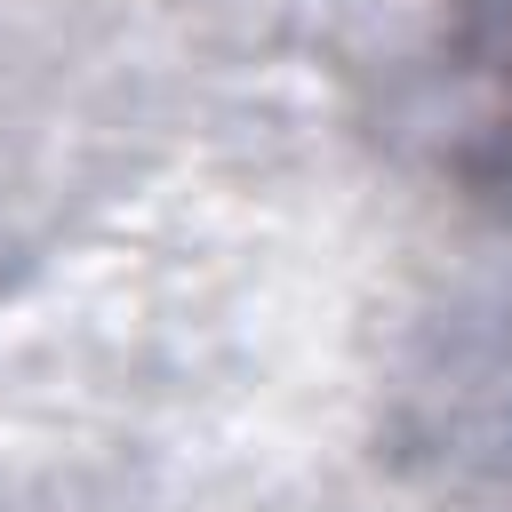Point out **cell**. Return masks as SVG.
Returning <instances> with one entry per match:
<instances>
[{
    "instance_id": "6da1fadb",
    "label": "cell",
    "mask_w": 512,
    "mask_h": 512,
    "mask_svg": "<svg viewBox=\"0 0 512 512\" xmlns=\"http://www.w3.org/2000/svg\"><path fill=\"white\" fill-rule=\"evenodd\" d=\"M480 168L512 184V8L488 40V112H480Z\"/></svg>"
}]
</instances>
